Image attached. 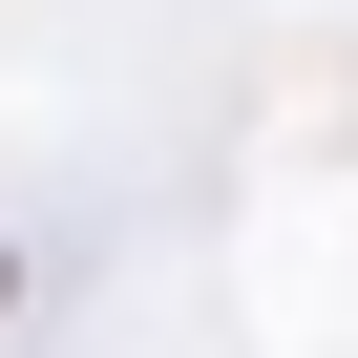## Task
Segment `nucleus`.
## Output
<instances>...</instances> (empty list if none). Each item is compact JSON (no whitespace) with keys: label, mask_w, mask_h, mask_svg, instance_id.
<instances>
[{"label":"nucleus","mask_w":358,"mask_h":358,"mask_svg":"<svg viewBox=\"0 0 358 358\" xmlns=\"http://www.w3.org/2000/svg\"><path fill=\"white\" fill-rule=\"evenodd\" d=\"M0 295H22V274H0Z\"/></svg>","instance_id":"obj_1"}]
</instances>
